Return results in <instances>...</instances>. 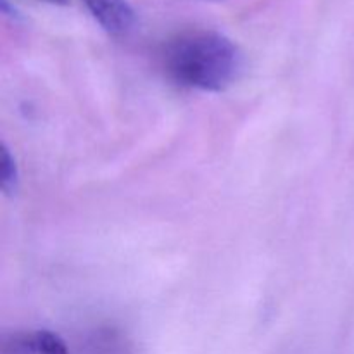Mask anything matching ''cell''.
<instances>
[{"instance_id":"obj_1","label":"cell","mask_w":354,"mask_h":354,"mask_svg":"<svg viewBox=\"0 0 354 354\" xmlns=\"http://www.w3.org/2000/svg\"><path fill=\"white\" fill-rule=\"evenodd\" d=\"M162 64L178 85L201 92H225L242 75L244 57L234 41L213 30L176 35L162 50Z\"/></svg>"},{"instance_id":"obj_2","label":"cell","mask_w":354,"mask_h":354,"mask_svg":"<svg viewBox=\"0 0 354 354\" xmlns=\"http://www.w3.org/2000/svg\"><path fill=\"white\" fill-rule=\"evenodd\" d=\"M90 16L113 37H124L135 26V10L128 0H82Z\"/></svg>"},{"instance_id":"obj_3","label":"cell","mask_w":354,"mask_h":354,"mask_svg":"<svg viewBox=\"0 0 354 354\" xmlns=\"http://www.w3.org/2000/svg\"><path fill=\"white\" fill-rule=\"evenodd\" d=\"M2 354H69L66 342L50 330L17 334L6 339Z\"/></svg>"},{"instance_id":"obj_5","label":"cell","mask_w":354,"mask_h":354,"mask_svg":"<svg viewBox=\"0 0 354 354\" xmlns=\"http://www.w3.org/2000/svg\"><path fill=\"white\" fill-rule=\"evenodd\" d=\"M92 354H130V349L114 335H106V339L99 341V344L92 346Z\"/></svg>"},{"instance_id":"obj_4","label":"cell","mask_w":354,"mask_h":354,"mask_svg":"<svg viewBox=\"0 0 354 354\" xmlns=\"http://www.w3.org/2000/svg\"><path fill=\"white\" fill-rule=\"evenodd\" d=\"M0 187L6 196H14L19 187V169L7 144H2L0 151Z\"/></svg>"}]
</instances>
